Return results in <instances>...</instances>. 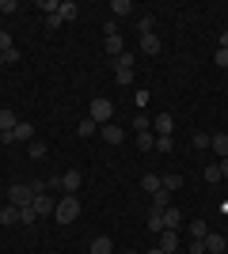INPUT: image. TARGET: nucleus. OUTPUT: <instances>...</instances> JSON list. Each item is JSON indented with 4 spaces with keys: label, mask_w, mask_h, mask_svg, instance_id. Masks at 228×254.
<instances>
[{
    "label": "nucleus",
    "mask_w": 228,
    "mask_h": 254,
    "mask_svg": "<svg viewBox=\"0 0 228 254\" xmlns=\"http://www.w3.org/2000/svg\"><path fill=\"white\" fill-rule=\"evenodd\" d=\"M167 190H160V193H152V209H167Z\"/></svg>",
    "instance_id": "c756f323"
},
{
    "label": "nucleus",
    "mask_w": 228,
    "mask_h": 254,
    "mask_svg": "<svg viewBox=\"0 0 228 254\" xmlns=\"http://www.w3.org/2000/svg\"><path fill=\"white\" fill-rule=\"evenodd\" d=\"M175 254H183V251H175Z\"/></svg>",
    "instance_id": "49530a36"
},
{
    "label": "nucleus",
    "mask_w": 228,
    "mask_h": 254,
    "mask_svg": "<svg viewBox=\"0 0 228 254\" xmlns=\"http://www.w3.org/2000/svg\"><path fill=\"white\" fill-rule=\"evenodd\" d=\"M76 216H80V197H76V193H65V197L57 201V209H54V220L57 224H73Z\"/></svg>",
    "instance_id": "f257e3e1"
},
{
    "label": "nucleus",
    "mask_w": 228,
    "mask_h": 254,
    "mask_svg": "<svg viewBox=\"0 0 228 254\" xmlns=\"http://www.w3.org/2000/svg\"><path fill=\"white\" fill-rule=\"evenodd\" d=\"M80 186H84L80 171H65V175H61V190L65 193H80Z\"/></svg>",
    "instance_id": "1a4fd4ad"
},
{
    "label": "nucleus",
    "mask_w": 228,
    "mask_h": 254,
    "mask_svg": "<svg viewBox=\"0 0 228 254\" xmlns=\"http://www.w3.org/2000/svg\"><path fill=\"white\" fill-rule=\"evenodd\" d=\"M57 8H61L57 0H42V11H46V15H57Z\"/></svg>",
    "instance_id": "e433bc0d"
},
{
    "label": "nucleus",
    "mask_w": 228,
    "mask_h": 254,
    "mask_svg": "<svg viewBox=\"0 0 228 254\" xmlns=\"http://www.w3.org/2000/svg\"><path fill=\"white\" fill-rule=\"evenodd\" d=\"M160 38H156V31H152V34H141V53H145V57H156V53H160Z\"/></svg>",
    "instance_id": "f8f14e48"
},
{
    "label": "nucleus",
    "mask_w": 228,
    "mask_h": 254,
    "mask_svg": "<svg viewBox=\"0 0 228 254\" xmlns=\"http://www.w3.org/2000/svg\"><path fill=\"white\" fill-rule=\"evenodd\" d=\"M152 133H156V137H171L175 133V118L171 114H156L152 118Z\"/></svg>",
    "instance_id": "39448f33"
},
{
    "label": "nucleus",
    "mask_w": 228,
    "mask_h": 254,
    "mask_svg": "<svg viewBox=\"0 0 228 254\" xmlns=\"http://www.w3.org/2000/svg\"><path fill=\"white\" fill-rule=\"evenodd\" d=\"M194 148H209V133H194V140H190Z\"/></svg>",
    "instance_id": "f704fd0d"
},
{
    "label": "nucleus",
    "mask_w": 228,
    "mask_h": 254,
    "mask_svg": "<svg viewBox=\"0 0 228 254\" xmlns=\"http://www.w3.org/2000/svg\"><path fill=\"white\" fill-rule=\"evenodd\" d=\"M110 11L114 15H133V0H110Z\"/></svg>",
    "instance_id": "5701e85b"
},
{
    "label": "nucleus",
    "mask_w": 228,
    "mask_h": 254,
    "mask_svg": "<svg viewBox=\"0 0 228 254\" xmlns=\"http://www.w3.org/2000/svg\"><path fill=\"white\" fill-rule=\"evenodd\" d=\"M145 228H152V232H163V209H149V216H145Z\"/></svg>",
    "instance_id": "f3484780"
},
{
    "label": "nucleus",
    "mask_w": 228,
    "mask_h": 254,
    "mask_svg": "<svg viewBox=\"0 0 228 254\" xmlns=\"http://www.w3.org/2000/svg\"><path fill=\"white\" fill-rule=\"evenodd\" d=\"M87 254H114V239H110V235H95Z\"/></svg>",
    "instance_id": "9b49d317"
},
{
    "label": "nucleus",
    "mask_w": 228,
    "mask_h": 254,
    "mask_svg": "<svg viewBox=\"0 0 228 254\" xmlns=\"http://www.w3.org/2000/svg\"><path fill=\"white\" fill-rule=\"evenodd\" d=\"M27 186H31V193H46V190H50V182H46V179H34V182H27Z\"/></svg>",
    "instance_id": "72a5a7b5"
},
{
    "label": "nucleus",
    "mask_w": 228,
    "mask_h": 254,
    "mask_svg": "<svg viewBox=\"0 0 228 254\" xmlns=\"http://www.w3.org/2000/svg\"><path fill=\"white\" fill-rule=\"evenodd\" d=\"M137 148H141V152L156 148V133H152V129H149V133H137Z\"/></svg>",
    "instance_id": "4be33fe9"
},
{
    "label": "nucleus",
    "mask_w": 228,
    "mask_h": 254,
    "mask_svg": "<svg viewBox=\"0 0 228 254\" xmlns=\"http://www.w3.org/2000/svg\"><path fill=\"white\" fill-rule=\"evenodd\" d=\"M149 129H152V118H149V114L141 110V114L133 118V133H149Z\"/></svg>",
    "instance_id": "393cba45"
},
{
    "label": "nucleus",
    "mask_w": 228,
    "mask_h": 254,
    "mask_svg": "<svg viewBox=\"0 0 228 254\" xmlns=\"http://www.w3.org/2000/svg\"><path fill=\"white\" fill-rule=\"evenodd\" d=\"M221 179H228V159H221Z\"/></svg>",
    "instance_id": "a19ab883"
},
{
    "label": "nucleus",
    "mask_w": 228,
    "mask_h": 254,
    "mask_svg": "<svg viewBox=\"0 0 228 254\" xmlns=\"http://www.w3.org/2000/svg\"><path fill=\"white\" fill-rule=\"evenodd\" d=\"M99 137L107 140V144H122V140H126V133H122L114 122H107V126H99Z\"/></svg>",
    "instance_id": "6e6552de"
},
{
    "label": "nucleus",
    "mask_w": 228,
    "mask_h": 254,
    "mask_svg": "<svg viewBox=\"0 0 228 254\" xmlns=\"http://www.w3.org/2000/svg\"><path fill=\"white\" fill-rule=\"evenodd\" d=\"M0 224H19V209H15V205H4V209H0Z\"/></svg>",
    "instance_id": "b1692460"
},
{
    "label": "nucleus",
    "mask_w": 228,
    "mask_h": 254,
    "mask_svg": "<svg viewBox=\"0 0 228 254\" xmlns=\"http://www.w3.org/2000/svg\"><path fill=\"white\" fill-rule=\"evenodd\" d=\"M160 186H163L167 193H175L179 186H183V175H179V171H175V175H163V179H160Z\"/></svg>",
    "instance_id": "6ab92c4d"
},
{
    "label": "nucleus",
    "mask_w": 228,
    "mask_h": 254,
    "mask_svg": "<svg viewBox=\"0 0 228 254\" xmlns=\"http://www.w3.org/2000/svg\"><path fill=\"white\" fill-rule=\"evenodd\" d=\"M183 228V212L175 209V205H167L163 209V232H179Z\"/></svg>",
    "instance_id": "0eeeda50"
},
{
    "label": "nucleus",
    "mask_w": 228,
    "mask_h": 254,
    "mask_svg": "<svg viewBox=\"0 0 228 254\" xmlns=\"http://www.w3.org/2000/svg\"><path fill=\"white\" fill-rule=\"evenodd\" d=\"M110 61H114L118 84H133V53H118V57H110Z\"/></svg>",
    "instance_id": "f03ea898"
},
{
    "label": "nucleus",
    "mask_w": 228,
    "mask_h": 254,
    "mask_svg": "<svg viewBox=\"0 0 228 254\" xmlns=\"http://www.w3.org/2000/svg\"><path fill=\"white\" fill-rule=\"evenodd\" d=\"M206 182H221V163H206Z\"/></svg>",
    "instance_id": "c85d7f7f"
},
{
    "label": "nucleus",
    "mask_w": 228,
    "mask_h": 254,
    "mask_svg": "<svg viewBox=\"0 0 228 254\" xmlns=\"http://www.w3.org/2000/svg\"><path fill=\"white\" fill-rule=\"evenodd\" d=\"M15 8H19L15 0H0V15H8V11H15Z\"/></svg>",
    "instance_id": "4c0bfd02"
},
{
    "label": "nucleus",
    "mask_w": 228,
    "mask_h": 254,
    "mask_svg": "<svg viewBox=\"0 0 228 254\" xmlns=\"http://www.w3.org/2000/svg\"><path fill=\"white\" fill-rule=\"evenodd\" d=\"M145 254H163V251H160V247H152V251H145Z\"/></svg>",
    "instance_id": "79ce46f5"
},
{
    "label": "nucleus",
    "mask_w": 228,
    "mask_h": 254,
    "mask_svg": "<svg viewBox=\"0 0 228 254\" xmlns=\"http://www.w3.org/2000/svg\"><path fill=\"white\" fill-rule=\"evenodd\" d=\"M190 235H194V239H206V235H209L206 220H198V224H190Z\"/></svg>",
    "instance_id": "7c9ffc66"
},
{
    "label": "nucleus",
    "mask_w": 228,
    "mask_h": 254,
    "mask_svg": "<svg viewBox=\"0 0 228 254\" xmlns=\"http://www.w3.org/2000/svg\"><path fill=\"white\" fill-rule=\"evenodd\" d=\"M202 243H206V251H209V254H225V251H228L225 235H217V232H209L206 239H202Z\"/></svg>",
    "instance_id": "9d476101"
},
{
    "label": "nucleus",
    "mask_w": 228,
    "mask_h": 254,
    "mask_svg": "<svg viewBox=\"0 0 228 254\" xmlns=\"http://www.w3.org/2000/svg\"><path fill=\"white\" fill-rule=\"evenodd\" d=\"M57 15H61V23H69V19H76V15H80V8H76L73 0H65V4L57 8Z\"/></svg>",
    "instance_id": "412c9836"
},
{
    "label": "nucleus",
    "mask_w": 228,
    "mask_h": 254,
    "mask_svg": "<svg viewBox=\"0 0 228 254\" xmlns=\"http://www.w3.org/2000/svg\"><path fill=\"white\" fill-rule=\"evenodd\" d=\"M34 201V193L27 182H11L8 186V205H15V209H23V205H31Z\"/></svg>",
    "instance_id": "20e7f679"
},
{
    "label": "nucleus",
    "mask_w": 228,
    "mask_h": 254,
    "mask_svg": "<svg viewBox=\"0 0 228 254\" xmlns=\"http://www.w3.org/2000/svg\"><path fill=\"white\" fill-rule=\"evenodd\" d=\"M0 31H4V15H0Z\"/></svg>",
    "instance_id": "a18cd8bd"
},
{
    "label": "nucleus",
    "mask_w": 228,
    "mask_h": 254,
    "mask_svg": "<svg viewBox=\"0 0 228 254\" xmlns=\"http://www.w3.org/2000/svg\"><path fill=\"white\" fill-rule=\"evenodd\" d=\"M99 133V122L95 118H84V122H80V137H95Z\"/></svg>",
    "instance_id": "bb28decb"
},
{
    "label": "nucleus",
    "mask_w": 228,
    "mask_h": 254,
    "mask_svg": "<svg viewBox=\"0 0 228 254\" xmlns=\"http://www.w3.org/2000/svg\"><path fill=\"white\" fill-rule=\"evenodd\" d=\"M15 50V42H11V34L8 31H0V53H11Z\"/></svg>",
    "instance_id": "2f4dec72"
},
{
    "label": "nucleus",
    "mask_w": 228,
    "mask_h": 254,
    "mask_svg": "<svg viewBox=\"0 0 228 254\" xmlns=\"http://www.w3.org/2000/svg\"><path fill=\"white\" fill-rule=\"evenodd\" d=\"M156 247H160L163 254H175L179 251V232H160V243Z\"/></svg>",
    "instance_id": "4468645a"
},
{
    "label": "nucleus",
    "mask_w": 228,
    "mask_h": 254,
    "mask_svg": "<svg viewBox=\"0 0 228 254\" xmlns=\"http://www.w3.org/2000/svg\"><path fill=\"white\" fill-rule=\"evenodd\" d=\"M137 31H141V34H152V15H141V23H137Z\"/></svg>",
    "instance_id": "c9c22d12"
},
{
    "label": "nucleus",
    "mask_w": 228,
    "mask_h": 254,
    "mask_svg": "<svg viewBox=\"0 0 228 254\" xmlns=\"http://www.w3.org/2000/svg\"><path fill=\"white\" fill-rule=\"evenodd\" d=\"M34 212H38V220H46V216H54V209H57V205H54V197H50V193H34Z\"/></svg>",
    "instance_id": "423d86ee"
},
{
    "label": "nucleus",
    "mask_w": 228,
    "mask_h": 254,
    "mask_svg": "<svg viewBox=\"0 0 228 254\" xmlns=\"http://www.w3.org/2000/svg\"><path fill=\"white\" fill-rule=\"evenodd\" d=\"M209 148L217 152L221 159H228V133H209Z\"/></svg>",
    "instance_id": "ddd939ff"
},
{
    "label": "nucleus",
    "mask_w": 228,
    "mask_h": 254,
    "mask_svg": "<svg viewBox=\"0 0 228 254\" xmlns=\"http://www.w3.org/2000/svg\"><path fill=\"white\" fill-rule=\"evenodd\" d=\"M0 64H8V57H4V53H0Z\"/></svg>",
    "instance_id": "37998d69"
},
{
    "label": "nucleus",
    "mask_w": 228,
    "mask_h": 254,
    "mask_svg": "<svg viewBox=\"0 0 228 254\" xmlns=\"http://www.w3.org/2000/svg\"><path fill=\"white\" fill-rule=\"evenodd\" d=\"M141 186H145V193H160L163 190V186H160V175H145Z\"/></svg>",
    "instance_id": "a878e982"
},
{
    "label": "nucleus",
    "mask_w": 228,
    "mask_h": 254,
    "mask_svg": "<svg viewBox=\"0 0 228 254\" xmlns=\"http://www.w3.org/2000/svg\"><path fill=\"white\" fill-rule=\"evenodd\" d=\"M19 224H23V228L38 224V212H34V205H23V209H19Z\"/></svg>",
    "instance_id": "aec40b11"
},
{
    "label": "nucleus",
    "mask_w": 228,
    "mask_h": 254,
    "mask_svg": "<svg viewBox=\"0 0 228 254\" xmlns=\"http://www.w3.org/2000/svg\"><path fill=\"white\" fill-rule=\"evenodd\" d=\"M27 152H31V159H42V156H46V144H42V140H31V144H27Z\"/></svg>",
    "instance_id": "cd10ccee"
},
{
    "label": "nucleus",
    "mask_w": 228,
    "mask_h": 254,
    "mask_svg": "<svg viewBox=\"0 0 228 254\" xmlns=\"http://www.w3.org/2000/svg\"><path fill=\"white\" fill-rule=\"evenodd\" d=\"M217 50H228V31H225V34L217 38Z\"/></svg>",
    "instance_id": "ea45409f"
},
{
    "label": "nucleus",
    "mask_w": 228,
    "mask_h": 254,
    "mask_svg": "<svg viewBox=\"0 0 228 254\" xmlns=\"http://www.w3.org/2000/svg\"><path fill=\"white\" fill-rule=\"evenodd\" d=\"M217 64H221V68H228V50H217Z\"/></svg>",
    "instance_id": "58836bf2"
},
{
    "label": "nucleus",
    "mask_w": 228,
    "mask_h": 254,
    "mask_svg": "<svg viewBox=\"0 0 228 254\" xmlns=\"http://www.w3.org/2000/svg\"><path fill=\"white\" fill-rule=\"evenodd\" d=\"M87 118H95L99 126H107L110 118H114V103H110V99H91V110H87Z\"/></svg>",
    "instance_id": "7ed1b4c3"
},
{
    "label": "nucleus",
    "mask_w": 228,
    "mask_h": 254,
    "mask_svg": "<svg viewBox=\"0 0 228 254\" xmlns=\"http://www.w3.org/2000/svg\"><path fill=\"white\" fill-rule=\"evenodd\" d=\"M175 148V137H156V152H171Z\"/></svg>",
    "instance_id": "473e14b6"
},
{
    "label": "nucleus",
    "mask_w": 228,
    "mask_h": 254,
    "mask_svg": "<svg viewBox=\"0 0 228 254\" xmlns=\"http://www.w3.org/2000/svg\"><path fill=\"white\" fill-rule=\"evenodd\" d=\"M122 254H141V251H122Z\"/></svg>",
    "instance_id": "c03bdc74"
},
{
    "label": "nucleus",
    "mask_w": 228,
    "mask_h": 254,
    "mask_svg": "<svg viewBox=\"0 0 228 254\" xmlns=\"http://www.w3.org/2000/svg\"><path fill=\"white\" fill-rule=\"evenodd\" d=\"M15 126H19V118H15V110H0V133H11Z\"/></svg>",
    "instance_id": "a211bd4d"
},
{
    "label": "nucleus",
    "mask_w": 228,
    "mask_h": 254,
    "mask_svg": "<svg viewBox=\"0 0 228 254\" xmlns=\"http://www.w3.org/2000/svg\"><path fill=\"white\" fill-rule=\"evenodd\" d=\"M11 140H27V144H31V140H34V126H31V122H19V126L11 129Z\"/></svg>",
    "instance_id": "dca6fc26"
},
{
    "label": "nucleus",
    "mask_w": 228,
    "mask_h": 254,
    "mask_svg": "<svg viewBox=\"0 0 228 254\" xmlns=\"http://www.w3.org/2000/svg\"><path fill=\"white\" fill-rule=\"evenodd\" d=\"M103 50H107L110 57H118V53H126V38H122V34H110L107 42H103Z\"/></svg>",
    "instance_id": "2eb2a0df"
}]
</instances>
